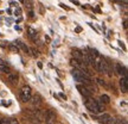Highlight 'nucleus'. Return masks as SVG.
Returning a JSON list of instances; mask_svg holds the SVG:
<instances>
[{"label":"nucleus","instance_id":"f257e3e1","mask_svg":"<svg viewBox=\"0 0 128 124\" xmlns=\"http://www.w3.org/2000/svg\"><path fill=\"white\" fill-rule=\"evenodd\" d=\"M84 105H86V107H87L92 113H98V112H100L98 109H97V103H96V100L92 99V98H90V97H89V98H86Z\"/></svg>","mask_w":128,"mask_h":124},{"label":"nucleus","instance_id":"f03ea898","mask_svg":"<svg viewBox=\"0 0 128 124\" xmlns=\"http://www.w3.org/2000/svg\"><path fill=\"white\" fill-rule=\"evenodd\" d=\"M20 97H22V100L24 103H28L32 97V93H31V87L30 86H24L20 91Z\"/></svg>","mask_w":128,"mask_h":124},{"label":"nucleus","instance_id":"7ed1b4c3","mask_svg":"<svg viewBox=\"0 0 128 124\" xmlns=\"http://www.w3.org/2000/svg\"><path fill=\"white\" fill-rule=\"evenodd\" d=\"M44 120H45V124H56V112L54 110H48Z\"/></svg>","mask_w":128,"mask_h":124},{"label":"nucleus","instance_id":"20e7f679","mask_svg":"<svg viewBox=\"0 0 128 124\" xmlns=\"http://www.w3.org/2000/svg\"><path fill=\"white\" fill-rule=\"evenodd\" d=\"M31 104L33 107H36V109H38L39 106L42 105V97L39 96V94H34L33 97H31Z\"/></svg>","mask_w":128,"mask_h":124},{"label":"nucleus","instance_id":"39448f33","mask_svg":"<svg viewBox=\"0 0 128 124\" xmlns=\"http://www.w3.org/2000/svg\"><path fill=\"white\" fill-rule=\"evenodd\" d=\"M77 90L80 91L81 96H83L84 98H89V97H92V92H90L86 86H83V85H77Z\"/></svg>","mask_w":128,"mask_h":124},{"label":"nucleus","instance_id":"423d86ee","mask_svg":"<svg viewBox=\"0 0 128 124\" xmlns=\"http://www.w3.org/2000/svg\"><path fill=\"white\" fill-rule=\"evenodd\" d=\"M8 81L13 85H17L19 82V75L17 73H8Z\"/></svg>","mask_w":128,"mask_h":124},{"label":"nucleus","instance_id":"0eeeda50","mask_svg":"<svg viewBox=\"0 0 128 124\" xmlns=\"http://www.w3.org/2000/svg\"><path fill=\"white\" fill-rule=\"evenodd\" d=\"M120 86H121V90L122 92L126 93L128 90V81H127V76H122V79L120 80Z\"/></svg>","mask_w":128,"mask_h":124},{"label":"nucleus","instance_id":"6e6552de","mask_svg":"<svg viewBox=\"0 0 128 124\" xmlns=\"http://www.w3.org/2000/svg\"><path fill=\"white\" fill-rule=\"evenodd\" d=\"M109 118H110L109 113H106V112H103L102 115L98 116V118H97V119H98V122H100V123L107 124V122H108V119H109Z\"/></svg>","mask_w":128,"mask_h":124},{"label":"nucleus","instance_id":"1a4fd4ad","mask_svg":"<svg viewBox=\"0 0 128 124\" xmlns=\"http://www.w3.org/2000/svg\"><path fill=\"white\" fill-rule=\"evenodd\" d=\"M16 46L18 47L19 49H22L23 51H25L26 54H28V51H30V49H28V46H26L25 43H23L22 41H16Z\"/></svg>","mask_w":128,"mask_h":124},{"label":"nucleus","instance_id":"9d476101","mask_svg":"<svg viewBox=\"0 0 128 124\" xmlns=\"http://www.w3.org/2000/svg\"><path fill=\"white\" fill-rule=\"evenodd\" d=\"M28 37L31 38L32 41H36L37 39V31L34 30V29H32V28H28Z\"/></svg>","mask_w":128,"mask_h":124},{"label":"nucleus","instance_id":"9b49d317","mask_svg":"<svg viewBox=\"0 0 128 124\" xmlns=\"http://www.w3.org/2000/svg\"><path fill=\"white\" fill-rule=\"evenodd\" d=\"M72 56H74V59H76V60H78V61L82 60V53H81L80 50H74L72 51Z\"/></svg>","mask_w":128,"mask_h":124},{"label":"nucleus","instance_id":"f8f14e48","mask_svg":"<svg viewBox=\"0 0 128 124\" xmlns=\"http://www.w3.org/2000/svg\"><path fill=\"white\" fill-rule=\"evenodd\" d=\"M0 72H1V73H4V74H8V73H11V70H10V68H8V66H7V64L0 66Z\"/></svg>","mask_w":128,"mask_h":124},{"label":"nucleus","instance_id":"ddd939ff","mask_svg":"<svg viewBox=\"0 0 128 124\" xmlns=\"http://www.w3.org/2000/svg\"><path fill=\"white\" fill-rule=\"evenodd\" d=\"M96 103H97V109H98V111H100V112H103V111L106 110L103 103H102L101 100H96Z\"/></svg>","mask_w":128,"mask_h":124},{"label":"nucleus","instance_id":"4468645a","mask_svg":"<svg viewBox=\"0 0 128 124\" xmlns=\"http://www.w3.org/2000/svg\"><path fill=\"white\" fill-rule=\"evenodd\" d=\"M101 101L107 104V103H109V101H110V98L107 96V94H102V96H101Z\"/></svg>","mask_w":128,"mask_h":124},{"label":"nucleus","instance_id":"2eb2a0df","mask_svg":"<svg viewBox=\"0 0 128 124\" xmlns=\"http://www.w3.org/2000/svg\"><path fill=\"white\" fill-rule=\"evenodd\" d=\"M8 49L11 51H13V53H19V48L17 46H12L11 44V46H8Z\"/></svg>","mask_w":128,"mask_h":124},{"label":"nucleus","instance_id":"dca6fc26","mask_svg":"<svg viewBox=\"0 0 128 124\" xmlns=\"http://www.w3.org/2000/svg\"><path fill=\"white\" fill-rule=\"evenodd\" d=\"M114 124H127V122L124 119H120V118H115V123Z\"/></svg>","mask_w":128,"mask_h":124},{"label":"nucleus","instance_id":"f3484780","mask_svg":"<svg viewBox=\"0 0 128 124\" xmlns=\"http://www.w3.org/2000/svg\"><path fill=\"white\" fill-rule=\"evenodd\" d=\"M30 51L32 53V56H34V57H37V56L39 55V53H38V50H36L34 48H32V49H30Z\"/></svg>","mask_w":128,"mask_h":124},{"label":"nucleus","instance_id":"a211bd4d","mask_svg":"<svg viewBox=\"0 0 128 124\" xmlns=\"http://www.w3.org/2000/svg\"><path fill=\"white\" fill-rule=\"evenodd\" d=\"M8 124H19V122H18V119H16V118H10Z\"/></svg>","mask_w":128,"mask_h":124},{"label":"nucleus","instance_id":"6ab92c4d","mask_svg":"<svg viewBox=\"0 0 128 124\" xmlns=\"http://www.w3.org/2000/svg\"><path fill=\"white\" fill-rule=\"evenodd\" d=\"M0 123L1 124H8V119H7V118H2V119H0Z\"/></svg>","mask_w":128,"mask_h":124},{"label":"nucleus","instance_id":"aec40b11","mask_svg":"<svg viewBox=\"0 0 128 124\" xmlns=\"http://www.w3.org/2000/svg\"><path fill=\"white\" fill-rule=\"evenodd\" d=\"M14 13L17 14V16H20V14H22V10H20V9H17V10H16V12H14Z\"/></svg>","mask_w":128,"mask_h":124},{"label":"nucleus","instance_id":"412c9836","mask_svg":"<svg viewBox=\"0 0 128 124\" xmlns=\"http://www.w3.org/2000/svg\"><path fill=\"white\" fill-rule=\"evenodd\" d=\"M60 97L62 98V99H64V100H66V96H65L64 93H60Z\"/></svg>","mask_w":128,"mask_h":124},{"label":"nucleus","instance_id":"4be33fe9","mask_svg":"<svg viewBox=\"0 0 128 124\" xmlns=\"http://www.w3.org/2000/svg\"><path fill=\"white\" fill-rule=\"evenodd\" d=\"M97 81H98V84H100V85H106L104 81H103L102 79H97Z\"/></svg>","mask_w":128,"mask_h":124},{"label":"nucleus","instance_id":"5701e85b","mask_svg":"<svg viewBox=\"0 0 128 124\" xmlns=\"http://www.w3.org/2000/svg\"><path fill=\"white\" fill-rule=\"evenodd\" d=\"M33 14H34V13H33V11H32L31 9H30V11H28V16H30V17L32 18V17H33Z\"/></svg>","mask_w":128,"mask_h":124},{"label":"nucleus","instance_id":"b1692460","mask_svg":"<svg viewBox=\"0 0 128 124\" xmlns=\"http://www.w3.org/2000/svg\"><path fill=\"white\" fill-rule=\"evenodd\" d=\"M75 31H76V32H81V31H82V28H81V26H77Z\"/></svg>","mask_w":128,"mask_h":124},{"label":"nucleus","instance_id":"393cba45","mask_svg":"<svg viewBox=\"0 0 128 124\" xmlns=\"http://www.w3.org/2000/svg\"><path fill=\"white\" fill-rule=\"evenodd\" d=\"M4 64H7V63H6L4 60H1V59H0V66H4Z\"/></svg>","mask_w":128,"mask_h":124},{"label":"nucleus","instance_id":"a878e982","mask_svg":"<svg viewBox=\"0 0 128 124\" xmlns=\"http://www.w3.org/2000/svg\"><path fill=\"white\" fill-rule=\"evenodd\" d=\"M60 7H63V9H65V10H70L68 6H65V5H63V4H60Z\"/></svg>","mask_w":128,"mask_h":124},{"label":"nucleus","instance_id":"bb28decb","mask_svg":"<svg viewBox=\"0 0 128 124\" xmlns=\"http://www.w3.org/2000/svg\"><path fill=\"white\" fill-rule=\"evenodd\" d=\"M124 28L127 29V20H124Z\"/></svg>","mask_w":128,"mask_h":124},{"label":"nucleus","instance_id":"cd10ccee","mask_svg":"<svg viewBox=\"0 0 128 124\" xmlns=\"http://www.w3.org/2000/svg\"><path fill=\"white\" fill-rule=\"evenodd\" d=\"M119 44H120V47H122L124 49H126V48H124V43H122V42H121V41H119Z\"/></svg>","mask_w":128,"mask_h":124},{"label":"nucleus","instance_id":"c85d7f7f","mask_svg":"<svg viewBox=\"0 0 128 124\" xmlns=\"http://www.w3.org/2000/svg\"><path fill=\"white\" fill-rule=\"evenodd\" d=\"M71 3H74V4H76V5H80V3H78L77 0H71Z\"/></svg>","mask_w":128,"mask_h":124},{"label":"nucleus","instance_id":"c756f323","mask_svg":"<svg viewBox=\"0 0 128 124\" xmlns=\"http://www.w3.org/2000/svg\"><path fill=\"white\" fill-rule=\"evenodd\" d=\"M14 29H16V30H18V31H20V30H22V29H20V26H18V25H17Z\"/></svg>","mask_w":128,"mask_h":124},{"label":"nucleus","instance_id":"7c9ffc66","mask_svg":"<svg viewBox=\"0 0 128 124\" xmlns=\"http://www.w3.org/2000/svg\"><path fill=\"white\" fill-rule=\"evenodd\" d=\"M45 39H46L48 42H50V41H51V39H50V37H49V36H45Z\"/></svg>","mask_w":128,"mask_h":124},{"label":"nucleus","instance_id":"2f4dec72","mask_svg":"<svg viewBox=\"0 0 128 124\" xmlns=\"http://www.w3.org/2000/svg\"><path fill=\"white\" fill-rule=\"evenodd\" d=\"M38 67H39V68H43V64H42L40 62H38Z\"/></svg>","mask_w":128,"mask_h":124},{"label":"nucleus","instance_id":"473e14b6","mask_svg":"<svg viewBox=\"0 0 128 124\" xmlns=\"http://www.w3.org/2000/svg\"><path fill=\"white\" fill-rule=\"evenodd\" d=\"M19 1H20V3H25L26 0H19Z\"/></svg>","mask_w":128,"mask_h":124}]
</instances>
